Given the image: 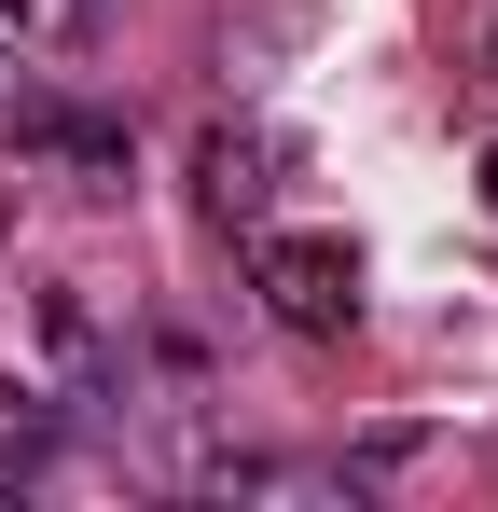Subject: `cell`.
Returning a JSON list of instances; mask_svg holds the SVG:
<instances>
[{"instance_id":"1","label":"cell","mask_w":498,"mask_h":512,"mask_svg":"<svg viewBox=\"0 0 498 512\" xmlns=\"http://www.w3.org/2000/svg\"><path fill=\"white\" fill-rule=\"evenodd\" d=\"M249 277H263L277 333H346V319H360V250H346V236H291V222H263V236H249Z\"/></svg>"},{"instance_id":"2","label":"cell","mask_w":498,"mask_h":512,"mask_svg":"<svg viewBox=\"0 0 498 512\" xmlns=\"http://www.w3.org/2000/svg\"><path fill=\"white\" fill-rule=\"evenodd\" d=\"M14 153L70 180H125V111H83V97H14Z\"/></svg>"},{"instance_id":"3","label":"cell","mask_w":498,"mask_h":512,"mask_svg":"<svg viewBox=\"0 0 498 512\" xmlns=\"http://www.w3.org/2000/svg\"><path fill=\"white\" fill-rule=\"evenodd\" d=\"M263 194H277V139L263 125H208L194 139V208L208 222H263Z\"/></svg>"},{"instance_id":"4","label":"cell","mask_w":498,"mask_h":512,"mask_svg":"<svg viewBox=\"0 0 498 512\" xmlns=\"http://www.w3.org/2000/svg\"><path fill=\"white\" fill-rule=\"evenodd\" d=\"M56 443H70V416H56L42 388H0V471H14V485H28V471H42Z\"/></svg>"},{"instance_id":"5","label":"cell","mask_w":498,"mask_h":512,"mask_svg":"<svg viewBox=\"0 0 498 512\" xmlns=\"http://www.w3.org/2000/svg\"><path fill=\"white\" fill-rule=\"evenodd\" d=\"M485 208H498V153H485Z\"/></svg>"}]
</instances>
